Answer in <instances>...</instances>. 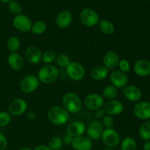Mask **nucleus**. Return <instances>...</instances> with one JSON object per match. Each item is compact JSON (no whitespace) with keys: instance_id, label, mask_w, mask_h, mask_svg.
Masks as SVG:
<instances>
[{"instance_id":"79ce46f5","label":"nucleus","mask_w":150,"mask_h":150,"mask_svg":"<svg viewBox=\"0 0 150 150\" xmlns=\"http://www.w3.org/2000/svg\"><path fill=\"white\" fill-rule=\"evenodd\" d=\"M18 150H32L31 148L29 147H26V146H24V147H21Z\"/></svg>"},{"instance_id":"6e6552de","label":"nucleus","mask_w":150,"mask_h":150,"mask_svg":"<svg viewBox=\"0 0 150 150\" xmlns=\"http://www.w3.org/2000/svg\"><path fill=\"white\" fill-rule=\"evenodd\" d=\"M13 24L17 30L21 32H29L31 31L32 21L30 18L24 14H19L13 19Z\"/></svg>"},{"instance_id":"1a4fd4ad","label":"nucleus","mask_w":150,"mask_h":150,"mask_svg":"<svg viewBox=\"0 0 150 150\" xmlns=\"http://www.w3.org/2000/svg\"><path fill=\"white\" fill-rule=\"evenodd\" d=\"M104 103L105 101L102 95L97 93L89 94L83 100V105L86 108L92 111H96L99 108H103Z\"/></svg>"},{"instance_id":"4be33fe9","label":"nucleus","mask_w":150,"mask_h":150,"mask_svg":"<svg viewBox=\"0 0 150 150\" xmlns=\"http://www.w3.org/2000/svg\"><path fill=\"white\" fill-rule=\"evenodd\" d=\"M7 63L9 66L16 71H19L24 66V59L18 53H10L7 57Z\"/></svg>"},{"instance_id":"f03ea898","label":"nucleus","mask_w":150,"mask_h":150,"mask_svg":"<svg viewBox=\"0 0 150 150\" xmlns=\"http://www.w3.org/2000/svg\"><path fill=\"white\" fill-rule=\"evenodd\" d=\"M50 122L54 125L61 126L67 124L70 119V114L62 106H53L47 113Z\"/></svg>"},{"instance_id":"9d476101","label":"nucleus","mask_w":150,"mask_h":150,"mask_svg":"<svg viewBox=\"0 0 150 150\" xmlns=\"http://www.w3.org/2000/svg\"><path fill=\"white\" fill-rule=\"evenodd\" d=\"M133 112L135 117L142 120H150V103L147 101H139L133 106Z\"/></svg>"},{"instance_id":"72a5a7b5","label":"nucleus","mask_w":150,"mask_h":150,"mask_svg":"<svg viewBox=\"0 0 150 150\" xmlns=\"http://www.w3.org/2000/svg\"><path fill=\"white\" fill-rule=\"evenodd\" d=\"M12 120V115L7 111H0V127L8 125Z\"/></svg>"},{"instance_id":"c756f323","label":"nucleus","mask_w":150,"mask_h":150,"mask_svg":"<svg viewBox=\"0 0 150 150\" xmlns=\"http://www.w3.org/2000/svg\"><path fill=\"white\" fill-rule=\"evenodd\" d=\"M63 144H63L62 138L56 136L51 138L48 142V146L51 150H59L62 149Z\"/></svg>"},{"instance_id":"4c0bfd02","label":"nucleus","mask_w":150,"mask_h":150,"mask_svg":"<svg viewBox=\"0 0 150 150\" xmlns=\"http://www.w3.org/2000/svg\"><path fill=\"white\" fill-rule=\"evenodd\" d=\"M105 112L104 111L103 108H99V109L96 110L95 111V117L96 119V120H102L105 115Z\"/></svg>"},{"instance_id":"9b49d317","label":"nucleus","mask_w":150,"mask_h":150,"mask_svg":"<svg viewBox=\"0 0 150 150\" xmlns=\"http://www.w3.org/2000/svg\"><path fill=\"white\" fill-rule=\"evenodd\" d=\"M111 84L117 89H123L128 83V77L127 74L120 70H114L110 73Z\"/></svg>"},{"instance_id":"ddd939ff","label":"nucleus","mask_w":150,"mask_h":150,"mask_svg":"<svg viewBox=\"0 0 150 150\" xmlns=\"http://www.w3.org/2000/svg\"><path fill=\"white\" fill-rule=\"evenodd\" d=\"M27 103L22 98H16L10 102L8 106V112L12 116L18 117L24 114L27 110Z\"/></svg>"},{"instance_id":"a19ab883","label":"nucleus","mask_w":150,"mask_h":150,"mask_svg":"<svg viewBox=\"0 0 150 150\" xmlns=\"http://www.w3.org/2000/svg\"><path fill=\"white\" fill-rule=\"evenodd\" d=\"M143 150H150V141L145 142L143 146Z\"/></svg>"},{"instance_id":"f3484780","label":"nucleus","mask_w":150,"mask_h":150,"mask_svg":"<svg viewBox=\"0 0 150 150\" xmlns=\"http://www.w3.org/2000/svg\"><path fill=\"white\" fill-rule=\"evenodd\" d=\"M119 55L114 51H109L104 54L103 57V64L108 70H114L118 67L120 62Z\"/></svg>"},{"instance_id":"0eeeda50","label":"nucleus","mask_w":150,"mask_h":150,"mask_svg":"<svg viewBox=\"0 0 150 150\" xmlns=\"http://www.w3.org/2000/svg\"><path fill=\"white\" fill-rule=\"evenodd\" d=\"M101 140L108 148H114L120 144V136L114 128H106L103 132Z\"/></svg>"},{"instance_id":"5701e85b","label":"nucleus","mask_w":150,"mask_h":150,"mask_svg":"<svg viewBox=\"0 0 150 150\" xmlns=\"http://www.w3.org/2000/svg\"><path fill=\"white\" fill-rule=\"evenodd\" d=\"M109 70L103 65H98L92 69L91 72V76L94 80L100 81L109 76Z\"/></svg>"},{"instance_id":"f8f14e48","label":"nucleus","mask_w":150,"mask_h":150,"mask_svg":"<svg viewBox=\"0 0 150 150\" xmlns=\"http://www.w3.org/2000/svg\"><path fill=\"white\" fill-rule=\"evenodd\" d=\"M105 114L111 116H116L122 114L124 111V105L121 101L113 99L106 100L103 105Z\"/></svg>"},{"instance_id":"a211bd4d","label":"nucleus","mask_w":150,"mask_h":150,"mask_svg":"<svg viewBox=\"0 0 150 150\" xmlns=\"http://www.w3.org/2000/svg\"><path fill=\"white\" fill-rule=\"evenodd\" d=\"M92 145V141L88 136L82 135L73 139L71 146L74 150H91Z\"/></svg>"},{"instance_id":"473e14b6","label":"nucleus","mask_w":150,"mask_h":150,"mask_svg":"<svg viewBox=\"0 0 150 150\" xmlns=\"http://www.w3.org/2000/svg\"><path fill=\"white\" fill-rule=\"evenodd\" d=\"M8 9L13 14L17 15L21 14L22 12V6L18 1H15V0H12L8 3Z\"/></svg>"},{"instance_id":"412c9836","label":"nucleus","mask_w":150,"mask_h":150,"mask_svg":"<svg viewBox=\"0 0 150 150\" xmlns=\"http://www.w3.org/2000/svg\"><path fill=\"white\" fill-rule=\"evenodd\" d=\"M86 130V126L84 122L81 121H75L72 122L67 127V134L73 136V138L82 136Z\"/></svg>"},{"instance_id":"6ab92c4d","label":"nucleus","mask_w":150,"mask_h":150,"mask_svg":"<svg viewBox=\"0 0 150 150\" xmlns=\"http://www.w3.org/2000/svg\"><path fill=\"white\" fill-rule=\"evenodd\" d=\"M73 22V15L69 10H62L56 18V23L61 29L68 28Z\"/></svg>"},{"instance_id":"dca6fc26","label":"nucleus","mask_w":150,"mask_h":150,"mask_svg":"<svg viewBox=\"0 0 150 150\" xmlns=\"http://www.w3.org/2000/svg\"><path fill=\"white\" fill-rule=\"evenodd\" d=\"M133 70L139 77H148L150 76V61L145 59H139L135 62Z\"/></svg>"},{"instance_id":"f257e3e1","label":"nucleus","mask_w":150,"mask_h":150,"mask_svg":"<svg viewBox=\"0 0 150 150\" xmlns=\"http://www.w3.org/2000/svg\"><path fill=\"white\" fill-rule=\"evenodd\" d=\"M63 108L69 114H77L81 110L83 103L80 97L73 92H67L62 98Z\"/></svg>"},{"instance_id":"20e7f679","label":"nucleus","mask_w":150,"mask_h":150,"mask_svg":"<svg viewBox=\"0 0 150 150\" xmlns=\"http://www.w3.org/2000/svg\"><path fill=\"white\" fill-rule=\"evenodd\" d=\"M67 76L74 81H79L84 78L86 70L82 64L78 62H70L66 67Z\"/></svg>"},{"instance_id":"393cba45","label":"nucleus","mask_w":150,"mask_h":150,"mask_svg":"<svg viewBox=\"0 0 150 150\" xmlns=\"http://www.w3.org/2000/svg\"><path fill=\"white\" fill-rule=\"evenodd\" d=\"M117 94H118V90L117 88L113 85L110 84L104 88L101 95L104 98V100L105 99L106 100H109L115 99L116 97L117 96Z\"/></svg>"},{"instance_id":"2f4dec72","label":"nucleus","mask_w":150,"mask_h":150,"mask_svg":"<svg viewBox=\"0 0 150 150\" xmlns=\"http://www.w3.org/2000/svg\"><path fill=\"white\" fill-rule=\"evenodd\" d=\"M55 62H57V65L61 67H67V65L70 63V59L67 55L64 54H59L56 57Z\"/></svg>"},{"instance_id":"7c9ffc66","label":"nucleus","mask_w":150,"mask_h":150,"mask_svg":"<svg viewBox=\"0 0 150 150\" xmlns=\"http://www.w3.org/2000/svg\"><path fill=\"white\" fill-rule=\"evenodd\" d=\"M56 57H57V54H55L54 51L48 50L42 54L41 61L45 63V64H51V63L55 62Z\"/></svg>"},{"instance_id":"cd10ccee","label":"nucleus","mask_w":150,"mask_h":150,"mask_svg":"<svg viewBox=\"0 0 150 150\" xmlns=\"http://www.w3.org/2000/svg\"><path fill=\"white\" fill-rule=\"evenodd\" d=\"M121 150H136L137 149V143L135 139L133 137H126L122 141L120 144Z\"/></svg>"},{"instance_id":"39448f33","label":"nucleus","mask_w":150,"mask_h":150,"mask_svg":"<svg viewBox=\"0 0 150 150\" xmlns=\"http://www.w3.org/2000/svg\"><path fill=\"white\" fill-rule=\"evenodd\" d=\"M40 84V81L38 76L33 74H29L23 77L20 82L21 90L26 94L32 93L37 90Z\"/></svg>"},{"instance_id":"aec40b11","label":"nucleus","mask_w":150,"mask_h":150,"mask_svg":"<svg viewBox=\"0 0 150 150\" xmlns=\"http://www.w3.org/2000/svg\"><path fill=\"white\" fill-rule=\"evenodd\" d=\"M42 53L38 47L31 45L25 51V59L31 64H38L42 59Z\"/></svg>"},{"instance_id":"c85d7f7f","label":"nucleus","mask_w":150,"mask_h":150,"mask_svg":"<svg viewBox=\"0 0 150 150\" xmlns=\"http://www.w3.org/2000/svg\"><path fill=\"white\" fill-rule=\"evenodd\" d=\"M47 29V24L44 21H37L32 23L31 32L36 35H40L43 34Z\"/></svg>"},{"instance_id":"c03bdc74","label":"nucleus","mask_w":150,"mask_h":150,"mask_svg":"<svg viewBox=\"0 0 150 150\" xmlns=\"http://www.w3.org/2000/svg\"><path fill=\"white\" fill-rule=\"evenodd\" d=\"M59 150H64V149H59Z\"/></svg>"},{"instance_id":"ea45409f","label":"nucleus","mask_w":150,"mask_h":150,"mask_svg":"<svg viewBox=\"0 0 150 150\" xmlns=\"http://www.w3.org/2000/svg\"><path fill=\"white\" fill-rule=\"evenodd\" d=\"M33 150H51V149L48 147V145L41 144V145H38V146H35V148Z\"/></svg>"},{"instance_id":"e433bc0d","label":"nucleus","mask_w":150,"mask_h":150,"mask_svg":"<svg viewBox=\"0 0 150 150\" xmlns=\"http://www.w3.org/2000/svg\"><path fill=\"white\" fill-rule=\"evenodd\" d=\"M8 142L7 139L3 134L0 133V150H4L7 148Z\"/></svg>"},{"instance_id":"b1692460","label":"nucleus","mask_w":150,"mask_h":150,"mask_svg":"<svg viewBox=\"0 0 150 150\" xmlns=\"http://www.w3.org/2000/svg\"><path fill=\"white\" fill-rule=\"evenodd\" d=\"M99 24V28L102 33H103L105 35L110 36V35H114L115 32V26L114 23L109 20L107 19H102L98 23Z\"/></svg>"},{"instance_id":"37998d69","label":"nucleus","mask_w":150,"mask_h":150,"mask_svg":"<svg viewBox=\"0 0 150 150\" xmlns=\"http://www.w3.org/2000/svg\"><path fill=\"white\" fill-rule=\"evenodd\" d=\"M10 1H12V0H0V1H1V2L6 3V4H8Z\"/></svg>"},{"instance_id":"f704fd0d","label":"nucleus","mask_w":150,"mask_h":150,"mask_svg":"<svg viewBox=\"0 0 150 150\" xmlns=\"http://www.w3.org/2000/svg\"><path fill=\"white\" fill-rule=\"evenodd\" d=\"M101 123H102L103 127H105V129L113 128L114 125V120L112 117V116L105 114V117L102 119Z\"/></svg>"},{"instance_id":"58836bf2","label":"nucleus","mask_w":150,"mask_h":150,"mask_svg":"<svg viewBox=\"0 0 150 150\" xmlns=\"http://www.w3.org/2000/svg\"><path fill=\"white\" fill-rule=\"evenodd\" d=\"M73 139H74V138H73V136H70L69 134H66L65 136H64V138L62 139L63 144L67 145V146H68V145H70V146H71L72 143H73Z\"/></svg>"},{"instance_id":"bb28decb","label":"nucleus","mask_w":150,"mask_h":150,"mask_svg":"<svg viewBox=\"0 0 150 150\" xmlns=\"http://www.w3.org/2000/svg\"><path fill=\"white\" fill-rule=\"evenodd\" d=\"M139 136L141 139L145 142L150 141V120L145 121L140 126L139 130Z\"/></svg>"},{"instance_id":"c9c22d12","label":"nucleus","mask_w":150,"mask_h":150,"mask_svg":"<svg viewBox=\"0 0 150 150\" xmlns=\"http://www.w3.org/2000/svg\"><path fill=\"white\" fill-rule=\"evenodd\" d=\"M119 70H121L122 72L125 73H129L130 70V64L127 60L126 59H120L118 64Z\"/></svg>"},{"instance_id":"a878e982","label":"nucleus","mask_w":150,"mask_h":150,"mask_svg":"<svg viewBox=\"0 0 150 150\" xmlns=\"http://www.w3.org/2000/svg\"><path fill=\"white\" fill-rule=\"evenodd\" d=\"M7 47L11 53L18 52L21 48V40L18 37L11 36L7 39Z\"/></svg>"},{"instance_id":"2eb2a0df","label":"nucleus","mask_w":150,"mask_h":150,"mask_svg":"<svg viewBox=\"0 0 150 150\" xmlns=\"http://www.w3.org/2000/svg\"><path fill=\"white\" fill-rule=\"evenodd\" d=\"M123 95L127 100L138 103L142 98V92L138 86L135 85H127L123 88Z\"/></svg>"},{"instance_id":"7ed1b4c3","label":"nucleus","mask_w":150,"mask_h":150,"mask_svg":"<svg viewBox=\"0 0 150 150\" xmlns=\"http://www.w3.org/2000/svg\"><path fill=\"white\" fill-rule=\"evenodd\" d=\"M59 75V72L55 65L45 64L40 69L37 76L40 82L45 84H50L57 80Z\"/></svg>"},{"instance_id":"a18cd8bd","label":"nucleus","mask_w":150,"mask_h":150,"mask_svg":"<svg viewBox=\"0 0 150 150\" xmlns=\"http://www.w3.org/2000/svg\"><path fill=\"white\" fill-rule=\"evenodd\" d=\"M149 2H150V0H149Z\"/></svg>"},{"instance_id":"423d86ee","label":"nucleus","mask_w":150,"mask_h":150,"mask_svg":"<svg viewBox=\"0 0 150 150\" xmlns=\"http://www.w3.org/2000/svg\"><path fill=\"white\" fill-rule=\"evenodd\" d=\"M80 20L82 24L87 27L95 26L99 23L100 16L96 11L91 8H84L80 13Z\"/></svg>"},{"instance_id":"4468645a","label":"nucleus","mask_w":150,"mask_h":150,"mask_svg":"<svg viewBox=\"0 0 150 150\" xmlns=\"http://www.w3.org/2000/svg\"><path fill=\"white\" fill-rule=\"evenodd\" d=\"M104 130V127L102 123L99 120H94L91 122L86 127L87 136L92 141L99 140L101 139V136Z\"/></svg>"}]
</instances>
